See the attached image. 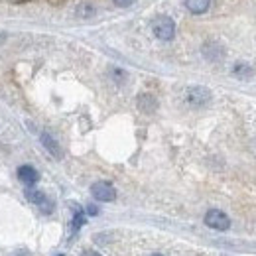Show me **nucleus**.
<instances>
[{
    "instance_id": "nucleus-7",
    "label": "nucleus",
    "mask_w": 256,
    "mask_h": 256,
    "mask_svg": "<svg viewBox=\"0 0 256 256\" xmlns=\"http://www.w3.org/2000/svg\"><path fill=\"white\" fill-rule=\"evenodd\" d=\"M185 6H187V10L193 12V14H203V12L209 10L211 0H185Z\"/></svg>"
},
{
    "instance_id": "nucleus-3",
    "label": "nucleus",
    "mask_w": 256,
    "mask_h": 256,
    "mask_svg": "<svg viewBox=\"0 0 256 256\" xmlns=\"http://www.w3.org/2000/svg\"><path fill=\"white\" fill-rule=\"evenodd\" d=\"M91 193L97 201H114L116 199V189L106 181H97L91 187Z\"/></svg>"
},
{
    "instance_id": "nucleus-6",
    "label": "nucleus",
    "mask_w": 256,
    "mask_h": 256,
    "mask_svg": "<svg viewBox=\"0 0 256 256\" xmlns=\"http://www.w3.org/2000/svg\"><path fill=\"white\" fill-rule=\"evenodd\" d=\"M18 179H20L24 185H34V183L40 179V175H38V171H36L32 166H20V168H18Z\"/></svg>"
},
{
    "instance_id": "nucleus-2",
    "label": "nucleus",
    "mask_w": 256,
    "mask_h": 256,
    "mask_svg": "<svg viewBox=\"0 0 256 256\" xmlns=\"http://www.w3.org/2000/svg\"><path fill=\"white\" fill-rule=\"evenodd\" d=\"M205 225L211 227V229H215V231H227V229L231 227V221H229V217H227L223 211L211 209V211H207V215H205Z\"/></svg>"
},
{
    "instance_id": "nucleus-9",
    "label": "nucleus",
    "mask_w": 256,
    "mask_h": 256,
    "mask_svg": "<svg viewBox=\"0 0 256 256\" xmlns=\"http://www.w3.org/2000/svg\"><path fill=\"white\" fill-rule=\"evenodd\" d=\"M138 106H140L144 112H152V110H156L158 102H156V99L150 97V95H142V97L138 99Z\"/></svg>"
},
{
    "instance_id": "nucleus-14",
    "label": "nucleus",
    "mask_w": 256,
    "mask_h": 256,
    "mask_svg": "<svg viewBox=\"0 0 256 256\" xmlns=\"http://www.w3.org/2000/svg\"><path fill=\"white\" fill-rule=\"evenodd\" d=\"M83 256H101L99 253H93V251H89V253H83Z\"/></svg>"
},
{
    "instance_id": "nucleus-11",
    "label": "nucleus",
    "mask_w": 256,
    "mask_h": 256,
    "mask_svg": "<svg viewBox=\"0 0 256 256\" xmlns=\"http://www.w3.org/2000/svg\"><path fill=\"white\" fill-rule=\"evenodd\" d=\"M91 14H95V10L93 8H85V4H83V8L79 10V16H91Z\"/></svg>"
},
{
    "instance_id": "nucleus-10",
    "label": "nucleus",
    "mask_w": 256,
    "mask_h": 256,
    "mask_svg": "<svg viewBox=\"0 0 256 256\" xmlns=\"http://www.w3.org/2000/svg\"><path fill=\"white\" fill-rule=\"evenodd\" d=\"M83 221H85V215L77 209V213H75V219H73V225H71V231H77L81 225H83Z\"/></svg>"
},
{
    "instance_id": "nucleus-1",
    "label": "nucleus",
    "mask_w": 256,
    "mask_h": 256,
    "mask_svg": "<svg viewBox=\"0 0 256 256\" xmlns=\"http://www.w3.org/2000/svg\"><path fill=\"white\" fill-rule=\"evenodd\" d=\"M152 30H154V34H156V38H160V40H164V42H170V40L175 36V24H173V20L168 18V16L156 18L152 24Z\"/></svg>"
},
{
    "instance_id": "nucleus-4",
    "label": "nucleus",
    "mask_w": 256,
    "mask_h": 256,
    "mask_svg": "<svg viewBox=\"0 0 256 256\" xmlns=\"http://www.w3.org/2000/svg\"><path fill=\"white\" fill-rule=\"evenodd\" d=\"M209 99H211V95H209V91L203 89V87H191L187 91V102L193 104V106H201Z\"/></svg>"
},
{
    "instance_id": "nucleus-13",
    "label": "nucleus",
    "mask_w": 256,
    "mask_h": 256,
    "mask_svg": "<svg viewBox=\"0 0 256 256\" xmlns=\"http://www.w3.org/2000/svg\"><path fill=\"white\" fill-rule=\"evenodd\" d=\"M87 213H89V215H97V213H99V209H97V207H93V205H89V207H87Z\"/></svg>"
},
{
    "instance_id": "nucleus-5",
    "label": "nucleus",
    "mask_w": 256,
    "mask_h": 256,
    "mask_svg": "<svg viewBox=\"0 0 256 256\" xmlns=\"http://www.w3.org/2000/svg\"><path fill=\"white\" fill-rule=\"evenodd\" d=\"M26 195H28V199L32 201L34 205H38L44 213H51V209H53V203H51L50 199L42 193V191H34V189H28L26 191Z\"/></svg>"
},
{
    "instance_id": "nucleus-8",
    "label": "nucleus",
    "mask_w": 256,
    "mask_h": 256,
    "mask_svg": "<svg viewBox=\"0 0 256 256\" xmlns=\"http://www.w3.org/2000/svg\"><path fill=\"white\" fill-rule=\"evenodd\" d=\"M42 144H44V146H46V148L50 150L51 156H55V158H61V150H59L57 142H55V140L51 138L48 132H44V134H42Z\"/></svg>"
},
{
    "instance_id": "nucleus-12",
    "label": "nucleus",
    "mask_w": 256,
    "mask_h": 256,
    "mask_svg": "<svg viewBox=\"0 0 256 256\" xmlns=\"http://www.w3.org/2000/svg\"><path fill=\"white\" fill-rule=\"evenodd\" d=\"M136 0H114V4L116 6H122V8H126V6H130V4H134Z\"/></svg>"
},
{
    "instance_id": "nucleus-15",
    "label": "nucleus",
    "mask_w": 256,
    "mask_h": 256,
    "mask_svg": "<svg viewBox=\"0 0 256 256\" xmlns=\"http://www.w3.org/2000/svg\"><path fill=\"white\" fill-rule=\"evenodd\" d=\"M152 256H162V255H152Z\"/></svg>"
}]
</instances>
